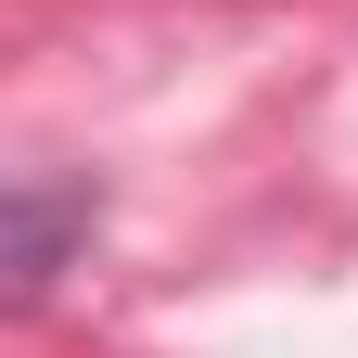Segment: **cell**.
<instances>
[{"instance_id": "cell-1", "label": "cell", "mask_w": 358, "mask_h": 358, "mask_svg": "<svg viewBox=\"0 0 358 358\" xmlns=\"http://www.w3.org/2000/svg\"><path fill=\"white\" fill-rule=\"evenodd\" d=\"M90 179H0V307H38L90 243Z\"/></svg>"}]
</instances>
